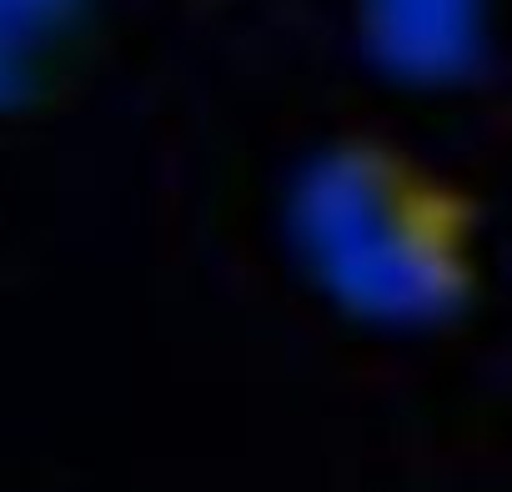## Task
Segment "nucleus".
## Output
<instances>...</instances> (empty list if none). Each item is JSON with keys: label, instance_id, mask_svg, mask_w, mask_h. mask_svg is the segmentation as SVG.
Returning <instances> with one entry per match:
<instances>
[{"label": "nucleus", "instance_id": "1", "mask_svg": "<svg viewBox=\"0 0 512 492\" xmlns=\"http://www.w3.org/2000/svg\"><path fill=\"white\" fill-rule=\"evenodd\" d=\"M287 241L342 317L382 332L447 327L482 277V216L467 186L382 136L332 141L302 166Z\"/></svg>", "mask_w": 512, "mask_h": 492}, {"label": "nucleus", "instance_id": "2", "mask_svg": "<svg viewBox=\"0 0 512 492\" xmlns=\"http://www.w3.org/2000/svg\"><path fill=\"white\" fill-rule=\"evenodd\" d=\"M367 56L407 86H447L482 56L487 0H357Z\"/></svg>", "mask_w": 512, "mask_h": 492}, {"label": "nucleus", "instance_id": "3", "mask_svg": "<svg viewBox=\"0 0 512 492\" xmlns=\"http://www.w3.org/2000/svg\"><path fill=\"white\" fill-rule=\"evenodd\" d=\"M76 0H0V91H6L21 66L61 36V26L71 21Z\"/></svg>", "mask_w": 512, "mask_h": 492}]
</instances>
